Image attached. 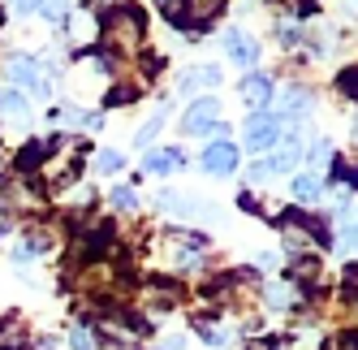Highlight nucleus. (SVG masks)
I'll list each match as a JSON object with an SVG mask.
<instances>
[{
	"mask_svg": "<svg viewBox=\"0 0 358 350\" xmlns=\"http://www.w3.org/2000/svg\"><path fill=\"white\" fill-rule=\"evenodd\" d=\"M143 39V22H138V13L130 9V13H113L108 18V27H104V48H125V52H134V43Z\"/></svg>",
	"mask_w": 358,
	"mask_h": 350,
	"instance_id": "obj_1",
	"label": "nucleus"
},
{
	"mask_svg": "<svg viewBox=\"0 0 358 350\" xmlns=\"http://www.w3.org/2000/svg\"><path fill=\"white\" fill-rule=\"evenodd\" d=\"M276 139H280V117H276V113H259V117L250 121V130H246V147H250L255 156H259V152H272Z\"/></svg>",
	"mask_w": 358,
	"mask_h": 350,
	"instance_id": "obj_2",
	"label": "nucleus"
},
{
	"mask_svg": "<svg viewBox=\"0 0 358 350\" xmlns=\"http://www.w3.org/2000/svg\"><path fill=\"white\" fill-rule=\"evenodd\" d=\"M216 117H220V104H216V99H199V104H190L182 130H186V134H216V130H220Z\"/></svg>",
	"mask_w": 358,
	"mask_h": 350,
	"instance_id": "obj_3",
	"label": "nucleus"
},
{
	"mask_svg": "<svg viewBox=\"0 0 358 350\" xmlns=\"http://www.w3.org/2000/svg\"><path fill=\"white\" fill-rule=\"evenodd\" d=\"M208 173H234L238 169V147L229 143V139H220V143H212L208 152H203V160H199Z\"/></svg>",
	"mask_w": 358,
	"mask_h": 350,
	"instance_id": "obj_4",
	"label": "nucleus"
},
{
	"mask_svg": "<svg viewBox=\"0 0 358 350\" xmlns=\"http://www.w3.org/2000/svg\"><path fill=\"white\" fill-rule=\"evenodd\" d=\"M5 74H9V83H22V87H31L35 95H48V87H43V74H39V65H35L31 57H13Z\"/></svg>",
	"mask_w": 358,
	"mask_h": 350,
	"instance_id": "obj_5",
	"label": "nucleus"
},
{
	"mask_svg": "<svg viewBox=\"0 0 358 350\" xmlns=\"http://www.w3.org/2000/svg\"><path fill=\"white\" fill-rule=\"evenodd\" d=\"M224 48L234 52V61H238L242 69H250L255 61H259V48H255V39H246L242 31H229V35H224Z\"/></svg>",
	"mask_w": 358,
	"mask_h": 350,
	"instance_id": "obj_6",
	"label": "nucleus"
},
{
	"mask_svg": "<svg viewBox=\"0 0 358 350\" xmlns=\"http://www.w3.org/2000/svg\"><path fill=\"white\" fill-rule=\"evenodd\" d=\"M216 83H220V69H216V65H199V69H186V74H182L177 91L190 95V91H199V87H216Z\"/></svg>",
	"mask_w": 358,
	"mask_h": 350,
	"instance_id": "obj_7",
	"label": "nucleus"
},
{
	"mask_svg": "<svg viewBox=\"0 0 358 350\" xmlns=\"http://www.w3.org/2000/svg\"><path fill=\"white\" fill-rule=\"evenodd\" d=\"M242 99H246L250 108H259V104H268V99H272V83L264 78V74H250V78L242 83Z\"/></svg>",
	"mask_w": 358,
	"mask_h": 350,
	"instance_id": "obj_8",
	"label": "nucleus"
},
{
	"mask_svg": "<svg viewBox=\"0 0 358 350\" xmlns=\"http://www.w3.org/2000/svg\"><path fill=\"white\" fill-rule=\"evenodd\" d=\"M220 9H224V0H186V18L199 22V27H208Z\"/></svg>",
	"mask_w": 358,
	"mask_h": 350,
	"instance_id": "obj_9",
	"label": "nucleus"
},
{
	"mask_svg": "<svg viewBox=\"0 0 358 350\" xmlns=\"http://www.w3.org/2000/svg\"><path fill=\"white\" fill-rule=\"evenodd\" d=\"M289 195L298 199V204H315V199H320V178H315V173H302V178H294Z\"/></svg>",
	"mask_w": 358,
	"mask_h": 350,
	"instance_id": "obj_10",
	"label": "nucleus"
},
{
	"mask_svg": "<svg viewBox=\"0 0 358 350\" xmlns=\"http://www.w3.org/2000/svg\"><path fill=\"white\" fill-rule=\"evenodd\" d=\"M298 156H302V147H280V152H272V160H259V164H264V173H285L298 164Z\"/></svg>",
	"mask_w": 358,
	"mask_h": 350,
	"instance_id": "obj_11",
	"label": "nucleus"
},
{
	"mask_svg": "<svg viewBox=\"0 0 358 350\" xmlns=\"http://www.w3.org/2000/svg\"><path fill=\"white\" fill-rule=\"evenodd\" d=\"M173 164H182V152H151L147 156V173H169Z\"/></svg>",
	"mask_w": 358,
	"mask_h": 350,
	"instance_id": "obj_12",
	"label": "nucleus"
},
{
	"mask_svg": "<svg viewBox=\"0 0 358 350\" xmlns=\"http://www.w3.org/2000/svg\"><path fill=\"white\" fill-rule=\"evenodd\" d=\"M0 113H9V117H27V99H22L17 91H5V95H0Z\"/></svg>",
	"mask_w": 358,
	"mask_h": 350,
	"instance_id": "obj_13",
	"label": "nucleus"
},
{
	"mask_svg": "<svg viewBox=\"0 0 358 350\" xmlns=\"http://www.w3.org/2000/svg\"><path fill=\"white\" fill-rule=\"evenodd\" d=\"M69 342H73V350H95V333L87 329V324H78V329L69 333Z\"/></svg>",
	"mask_w": 358,
	"mask_h": 350,
	"instance_id": "obj_14",
	"label": "nucleus"
},
{
	"mask_svg": "<svg viewBox=\"0 0 358 350\" xmlns=\"http://www.w3.org/2000/svg\"><path fill=\"white\" fill-rule=\"evenodd\" d=\"M39 9H43V18H52V22H57V18H65V9H69V0H43Z\"/></svg>",
	"mask_w": 358,
	"mask_h": 350,
	"instance_id": "obj_15",
	"label": "nucleus"
},
{
	"mask_svg": "<svg viewBox=\"0 0 358 350\" xmlns=\"http://www.w3.org/2000/svg\"><path fill=\"white\" fill-rule=\"evenodd\" d=\"M113 204H117V208H134L138 199H134V190H130V186H117V190H113Z\"/></svg>",
	"mask_w": 358,
	"mask_h": 350,
	"instance_id": "obj_16",
	"label": "nucleus"
},
{
	"mask_svg": "<svg viewBox=\"0 0 358 350\" xmlns=\"http://www.w3.org/2000/svg\"><path fill=\"white\" fill-rule=\"evenodd\" d=\"M121 169V152H99V173H117Z\"/></svg>",
	"mask_w": 358,
	"mask_h": 350,
	"instance_id": "obj_17",
	"label": "nucleus"
},
{
	"mask_svg": "<svg viewBox=\"0 0 358 350\" xmlns=\"http://www.w3.org/2000/svg\"><path fill=\"white\" fill-rule=\"evenodd\" d=\"M268 303H272V307H289V290H285V286H272V290H268Z\"/></svg>",
	"mask_w": 358,
	"mask_h": 350,
	"instance_id": "obj_18",
	"label": "nucleus"
},
{
	"mask_svg": "<svg viewBox=\"0 0 358 350\" xmlns=\"http://www.w3.org/2000/svg\"><path fill=\"white\" fill-rule=\"evenodd\" d=\"M328 160H332V147L328 143H315L311 147V164H328Z\"/></svg>",
	"mask_w": 358,
	"mask_h": 350,
	"instance_id": "obj_19",
	"label": "nucleus"
},
{
	"mask_svg": "<svg viewBox=\"0 0 358 350\" xmlns=\"http://www.w3.org/2000/svg\"><path fill=\"white\" fill-rule=\"evenodd\" d=\"M328 350H358V337H337V342H328Z\"/></svg>",
	"mask_w": 358,
	"mask_h": 350,
	"instance_id": "obj_20",
	"label": "nucleus"
},
{
	"mask_svg": "<svg viewBox=\"0 0 358 350\" xmlns=\"http://www.w3.org/2000/svg\"><path fill=\"white\" fill-rule=\"evenodd\" d=\"M43 5V0H13V9H22V13H35Z\"/></svg>",
	"mask_w": 358,
	"mask_h": 350,
	"instance_id": "obj_21",
	"label": "nucleus"
},
{
	"mask_svg": "<svg viewBox=\"0 0 358 350\" xmlns=\"http://www.w3.org/2000/svg\"><path fill=\"white\" fill-rule=\"evenodd\" d=\"M341 83H345V91H350V95H358V69H350Z\"/></svg>",
	"mask_w": 358,
	"mask_h": 350,
	"instance_id": "obj_22",
	"label": "nucleus"
},
{
	"mask_svg": "<svg viewBox=\"0 0 358 350\" xmlns=\"http://www.w3.org/2000/svg\"><path fill=\"white\" fill-rule=\"evenodd\" d=\"M160 350H182V337H169V342H164Z\"/></svg>",
	"mask_w": 358,
	"mask_h": 350,
	"instance_id": "obj_23",
	"label": "nucleus"
},
{
	"mask_svg": "<svg viewBox=\"0 0 358 350\" xmlns=\"http://www.w3.org/2000/svg\"><path fill=\"white\" fill-rule=\"evenodd\" d=\"M345 9H350V13H358V0H345Z\"/></svg>",
	"mask_w": 358,
	"mask_h": 350,
	"instance_id": "obj_24",
	"label": "nucleus"
},
{
	"mask_svg": "<svg viewBox=\"0 0 358 350\" xmlns=\"http://www.w3.org/2000/svg\"><path fill=\"white\" fill-rule=\"evenodd\" d=\"M95 5H108V0H95Z\"/></svg>",
	"mask_w": 358,
	"mask_h": 350,
	"instance_id": "obj_25",
	"label": "nucleus"
}]
</instances>
